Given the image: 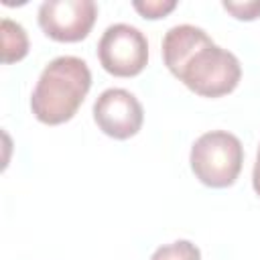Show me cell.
I'll return each mask as SVG.
<instances>
[{
	"label": "cell",
	"mask_w": 260,
	"mask_h": 260,
	"mask_svg": "<svg viewBox=\"0 0 260 260\" xmlns=\"http://www.w3.org/2000/svg\"><path fill=\"white\" fill-rule=\"evenodd\" d=\"M162 59L175 77L203 98L234 91L242 77L238 57L217 47L203 28L193 24H177L167 30Z\"/></svg>",
	"instance_id": "cell-1"
},
{
	"label": "cell",
	"mask_w": 260,
	"mask_h": 260,
	"mask_svg": "<svg viewBox=\"0 0 260 260\" xmlns=\"http://www.w3.org/2000/svg\"><path fill=\"white\" fill-rule=\"evenodd\" d=\"M89 87L91 71L83 59L57 57L43 69L30 95V110L43 124H63L75 116Z\"/></svg>",
	"instance_id": "cell-2"
},
{
	"label": "cell",
	"mask_w": 260,
	"mask_h": 260,
	"mask_svg": "<svg viewBox=\"0 0 260 260\" xmlns=\"http://www.w3.org/2000/svg\"><path fill=\"white\" fill-rule=\"evenodd\" d=\"M189 162L191 171L203 185L223 189L234 185L242 171L244 146L232 132L211 130L193 142Z\"/></svg>",
	"instance_id": "cell-3"
},
{
	"label": "cell",
	"mask_w": 260,
	"mask_h": 260,
	"mask_svg": "<svg viewBox=\"0 0 260 260\" xmlns=\"http://www.w3.org/2000/svg\"><path fill=\"white\" fill-rule=\"evenodd\" d=\"M98 57L102 67L116 77H134L148 63V41L132 24H110L100 43Z\"/></svg>",
	"instance_id": "cell-4"
},
{
	"label": "cell",
	"mask_w": 260,
	"mask_h": 260,
	"mask_svg": "<svg viewBox=\"0 0 260 260\" xmlns=\"http://www.w3.org/2000/svg\"><path fill=\"white\" fill-rule=\"evenodd\" d=\"M98 18L93 0H45L39 6V24L47 37L59 43L85 39Z\"/></svg>",
	"instance_id": "cell-5"
},
{
	"label": "cell",
	"mask_w": 260,
	"mask_h": 260,
	"mask_svg": "<svg viewBox=\"0 0 260 260\" xmlns=\"http://www.w3.org/2000/svg\"><path fill=\"white\" fill-rule=\"evenodd\" d=\"M93 120L104 134L116 140H126L140 130L144 110L128 89L110 87L98 95L93 104Z\"/></svg>",
	"instance_id": "cell-6"
},
{
	"label": "cell",
	"mask_w": 260,
	"mask_h": 260,
	"mask_svg": "<svg viewBox=\"0 0 260 260\" xmlns=\"http://www.w3.org/2000/svg\"><path fill=\"white\" fill-rule=\"evenodd\" d=\"M0 39H2V61L4 63L20 61L28 53V37L24 32L22 24H18L10 18H2Z\"/></svg>",
	"instance_id": "cell-7"
},
{
	"label": "cell",
	"mask_w": 260,
	"mask_h": 260,
	"mask_svg": "<svg viewBox=\"0 0 260 260\" xmlns=\"http://www.w3.org/2000/svg\"><path fill=\"white\" fill-rule=\"evenodd\" d=\"M150 260H201L199 248L189 240H177L152 252Z\"/></svg>",
	"instance_id": "cell-8"
},
{
	"label": "cell",
	"mask_w": 260,
	"mask_h": 260,
	"mask_svg": "<svg viewBox=\"0 0 260 260\" xmlns=\"http://www.w3.org/2000/svg\"><path fill=\"white\" fill-rule=\"evenodd\" d=\"M132 6L144 16V18H162V16H167L175 6H177V2L175 0H146V2H140V0H136V2H132Z\"/></svg>",
	"instance_id": "cell-9"
},
{
	"label": "cell",
	"mask_w": 260,
	"mask_h": 260,
	"mask_svg": "<svg viewBox=\"0 0 260 260\" xmlns=\"http://www.w3.org/2000/svg\"><path fill=\"white\" fill-rule=\"evenodd\" d=\"M223 8L240 20H254V18L260 16V0H252V2H230V0H225Z\"/></svg>",
	"instance_id": "cell-10"
},
{
	"label": "cell",
	"mask_w": 260,
	"mask_h": 260,
	"mask_svg": "<svg viewBox=\"0 0 260 260\" xmlns=\"http://www.w3.org/2000/svg\"><path fill=\"white\" fill-rule=\"evenodd\" d=\"M252 185L256 195L260 197V146H258V154H256V162H254V171H252Z\"/></svg>",
	"instance_id": "cell-11"
}]
</instances>
